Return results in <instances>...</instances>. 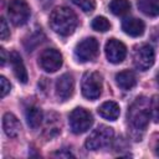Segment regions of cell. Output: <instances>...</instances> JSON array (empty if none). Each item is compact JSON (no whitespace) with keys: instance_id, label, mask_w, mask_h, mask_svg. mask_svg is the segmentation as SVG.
<instances>
[{"instance_id":"18","label":"cell","mask_w":159,"mask_h":159,"mask_svg":"<svg viewBox=\"0 0 159 159\" xmlns=\"http://www.w3.org/2000/svg\"><path fill=\"white\" fill-rule=\"evenodd\" d=\"M26 122H27V125L32 129H36L40 127V124L42 123V119H43V114H42V111L39 108V107H35V106H31L26 109Z\"/></svg>"},{"instance_id":"28","label":"cell","mask_w":159,"mask_h":159,"mask_svg":"<svg viewBox=\"0 0 159 159\" xmlns=\"http://www.w3.org/2000/svg\"><path fill=\"white\" fill-rule=\"evenodd\" d=\"M157 80H158V83H159V75H158V77H157Z\"/></svg>"},{"instance_id":"26","label":"cell","mask_w":159,"mask_h":159,"mask_svg":"<svg viewBox=\"0 0 159 159\" xmlns=\"http://www.w3.org/2000/svg\"><path fill=\"white\" fill-rule=\"evenodd\" d=\"M0 55H1V61H0V65L4 66L5 65V61H6V56H5V50L1 47L0 48Z\"/></svg>"},{"instance_id":"11","label":"cell","mask_w":159,"mask_h":159,"mask_svg":"<svg viewBox=\"0 0 159 159\" xmlns=\"http://www.w3.org/2000/svg\"><path fill=\"white\" fill-rule=\"evenodd\" d=\"M75 91V80L71 73H63L56 81V96L60 101H67Z\"/></svg>"},{"instance_id":"9","label":"cell","mask_w":159,"mask_h":159,"mask_svg":"<svg viewBox=\"0 0 159 159\" xmlns=\"http://www.w3.org/2000/svg\"><path fill=\"white\" fill-rule=\"evenodd\" d=\"M155 60V53L152 46L149 45H142L139 46L133 56V61H134V66L140 70V71H145L149 67L153 66Z\"/></svg>"},{"instance_id":"6","label":"cell","mask_w":159,"mask_h":159,"mask_svg":"<svg viewBox=\"0 0 159 159\" xmlns=\"http://www.w3.org/2000/svg\"><path fill=\"white\" fill-rule=\"evenodd\" d=\"M30 6L25 0H10L7 5V16L15 26H22L30 17Z\"/></svg>"},{"instance_id":"1","label":"cell","mask_w":159,"mask_h":159,"mask_svg":"<svg viewBox=\"0 0 159 159\" xmlns=\"http://www.w3.org/2000/svg\"><path fill=\"white\" fill-rule=\"evenodd\" d=\"M150 102L145 97H138L128 108L127 118L133 132L142 133L145 130L150 118Z\"/></svg>"},{"instance_id":"17","label":"cell","mask_w":159,"mask_h":159,"mask_svg":"<svg viewBox=\"0 0 159 159\" xmlns=\"http://www.w3.org/2000/svg\"><path fill=\"white\" fill-rule=\"evenodd\" d=\"M119 112H120L119 111V106L113 101L104 102L98 108L99 116L103 117L104 119H108V120H116L119 117Z\"/></svg>"},{"instance_id":"24","label":"cell","mask_w":159,"mask_h":159,"mask_svg":"<svg viewBox=\"0 0 159 159\" xmlns=\"http://www.w3.org/2000/svg\"><path fill=\"white\" fill-rule=\"evenodd\" d=\"M10 88H11L10 82H9L4 76H1V77H0V96L4 98V97L10 92Z\"/></svg>"},{"instance_id":"22","label":"cell","mask_w":159,"mask_h":159,"mask_svg":"<svg viewBox=\"0 0 159 159\" xmlns=\"http://www.w3.org/2000/svg\"><path fill=\"white\" fill-rule=\"evenodd\" d=\"M72 2L81 7L84 12H92L96 7V2L93 0H72Z\"/></svg>"},{"instance_id":"10","label":"cell","mask_w":159,"mask_h":159,"mask_svg":"<svg viewBox=\"0 0 159 159\" xmlns=\"http://www.w3.org/2000/svg\"><path fill=\"white\" fill-rule=\"evenodd\" d=\"M106 56L109 62L112 63H119L122 62L127 56V47L123 42H120L117 39H111L106 43Z\"/></svg>"},{"instance_id":"3","label":"cell","mask_w":159,"mask_h":159,"mask_svg":"<svg viewBox=\"0 0 159 159\" xmlns=\"http://www.w3.org/2000/svg\"><path fill=\"white\" fill-rule=\"evenodd\" d=\"M113 137H114L113 128L102 124L89 134V137L86 139L84 145L88 150H98L107 147L113 140Z\"/></svg>"},{"instance_id":"20","label":"cell","mask_w":159,"mask_h":159,"mask_svg":"<svg viewBox=\"0 0 159 159\" xmlns=\"http://www.w3.org/2000/svg\"><path fill=\"white\" fill-rule=\"evenodd\" d=\"M109 10L117 16H123L129 12L130 2L128 0H112L109 2Z\"/></svg>"},{"instance_id":"19","label":"cell","mask_w":159,"mask_h":159,"mask_svg":"<svg viewBox=\"0 0 159 159\" xmlns=\"http://www.w3.org/2000/svg\"><path fill=\"white\" fill-rule=\"evenodd\" d=\"M138 9L147 16H159V0H138Z\"/></svg>"},{"instance_id":"5","label":"cell","mask_w":159,"mask_h":159,"mask_svg":"<svg viewBox=\"0 0 159 159\" xmlns=\"http://www.w3.org/2000/svg\"><path fill=\"white\" fill-rule=\"evenodd\" d=\"M68 122H70L71 130L75 134H82L87 132L93 124V117L87 109L78 107L70 113Z\"/></svg>"},{"instance_id":"12","label":"cell","mask_w":159,"mask_h":159,"mask_svg":"<svg viewBox=\"0 0 159 159\" xmlns=\"http://www.w3.org/2000/svg\"><path fill=\"white\" fill-rule=\"evenodd\" d=\"M9 60H10V63L12 66V70H14V75L15 77L21 82V83H26L27 80H29V76H27V71H26V67L22 62V58L21 56L16 52V51H12L9 56Z\"/></svg>"},{"instance_id":"4","label":"cell","mask_w":159,"mask_h":159,"mask_svg":"<svg viewBox=\"0 0 159 159\" xmlns=\"http://www.w3.org/2000/svg\"><path fill=\"white\" fill-rule=\"evenodd\" d=\"M81 89L87 99H97L102 93V76L94 71L86 72L82 77Z\"/></svg>"},{"instance_id":"23","label":"cell","mask_w":159,"mask_h":159,"mask_svg":"<svg viewBox=\"0 0 159 159\" xmlns=\"http://www.w3.org/2000/svg\"><path fill=\"white\" fill-rule=\"evenodd\" d=\"M150 113L154 122L159 123V94L154 96L150 101Z\"/></svg>"},{"instance_id":"21","label":"cell","mask_w":159,"mask_h":159,"mask_svg":"<svg viewBox=\"0 0 159 159\" xmlns=\"http://www.w3.org/2000/svg\"><path fill=\"white\" fill-rule=\"evenodd\" d=\"M109 27H111L109 21H108L106 17H103V16H97V17H94L93 21H92V29L96 30V31L104 32V31L109 30Z\"/></svg>"},{"instance_id":"8","label":"cell","mask_w":159,"mask_h":159,"mask_svg":"<svg viewBox=\"0 0 159 159\" xmlns=\"http://www.w3.org/2000/svg\"><path fill=\"white\" fill-rule=\"evenodd\" d=\"M39 63L42 70L46 72H56L62 66V55L56 48H47L43 50L40 55Z\"/></svg>"},{"instance_id":"25","label":"cell","mask_w":159,"mask_h":159,"mask_svg":"<svg viewBox=\"0 0 159 159\" xmlns=\"http://www.w3.org/2000/svg\"><path fill=\"white\" fill-rule=\"evenodd\" d=\"M0 26H1V27H0V36H1V40L5 41V40L10 36V30H9L7 24H6V21H5L4 17L0 19Z\"/></svg>"},{"instance_id":"15","label":"cell","mask_w":159,"mask_h":159,"mask_svg":"<svg viewBox=\"0 0 159 159\" xmlns=\"http://www.w3.org/2000/svg\"><path fill=\"white\" fill-rule=\"evenodd\" d=\"M45 119L46 120H45L43 134L46 135V138L51 139L61 132V122L56 113H48Z\"/></svg>"},{"instance_id":"7","label":"cell","mask_w":159,"mask_h":159,"mask_svg":"<svg viewBox=\"0 0 159 159\" xmlns=\"http://www.w3.org/2000/svg\"><path fill=\"white\" fill-rule=\"evenodd\" d=\"M98 41L94 37H87L80 41L75 47V56L80 62H87L96 58L98 55Z\"/></svg>"},{"instance_id":"16","label":"cell","mask_w":159,"mask_h":159,"mask_svg":"<svg viewBox=\"0 0 159 159\" xmlns=\"http://www.w3.org/2000/svg\"><path fill=\"white\" fill-rule=\"evenodd\" d=\"M116 83L118 84V87H120L122 89H125V91H129L132 89L135 84H137V77L135 75L129 71V70H125V71H120L116 75Z\"/></svg>"},{"instance_id":"14","label":"cell","mask_w":159,"mask_h":159,"mask_svg":"<svg viewBox=\"0 0 159 159\" xmlns=\"http://www.w3.org/2000/svg\"><path fill=\"white\" fill-rule=\"evenodd\" d=\"M122 29L127 35H129L132 37H138V36L143 35L145 26L142 20L135 19V17H128V19L123 20Z\"/></svg>"},{"instance_id":"27","label":"cell","mask_w":159,"mask_h":159,"mask_svg":"<svg viewBox=\"0 0 159 159\" xmlns=\"http://www.w3.org/2000/svg\"><path fill=\"white\" fill-rule=\"evenodd\" d=\"M155 152H157V154L159 155V140H158V143H157V145H155Z\"/></svg>"},{"instance_id":"13","label":"cell","mask_w":159,"mask_h":159,"mask_svg":"<svg viewBox=\"0 0 159 159\" xmlns=\"http://www.w3.org/2000/svg\"><path fill=\"white\" fill-rule=\"evenodd\" d=\"M2 129L7 137H10V138L17 137V134L21 130V124H20L17 117L10 112L5 113L2 117Z\"/></svg>"},{"instance_id":"2","label":"cell","mask_w":159,"mask_h":159,"mask_svg":"<svg viewBox=\"0 0 159 159\" xmlns=\"http://www.w3.org/2000/svg\"><path fill=\"white\" fill-rule=\"evenodd\" d=\"M48 22L51 29L61 36H70L71 34H73L78 24L76 14L66 6L56 7L51 12Z\"/></svg>"}]
</instances>
